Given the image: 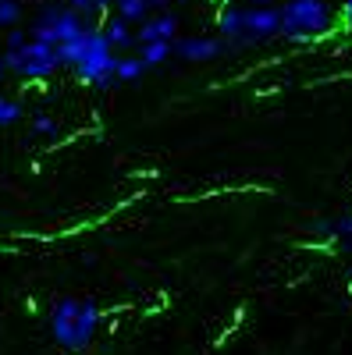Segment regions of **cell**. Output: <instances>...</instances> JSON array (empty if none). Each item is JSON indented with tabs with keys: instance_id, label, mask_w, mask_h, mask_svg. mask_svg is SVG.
I'll list each match as a JSON object with an SVG mask.
<instances>
[{
	"instance_id": "cell-23",
	"label": "cell",
	"mask_w": 352,
	"mask_h": 355,
	"mask_svg": "<svg viewBox=\"0 0 352 355\" xmlns=\"http://www.w3.org/2000/svg\"><path fill=\"white\" fill-rule=\"evenodd\" d=\"M174 4H192V0H174Z\"/></svg>"
},
{
	"instance_id": "cell-21",
	"label": "cell",
	"mask_w": 352,
	"mask_h": 355,
	"mask_svg": "<svg viewBox=\"0 0 352 355\" xmlns=\"http://www.w3.org/2000/svg\"><path fill=\"white\" fill-rule=\"evenodd\" d=\"M114 4H117V0H97V11L103 15V11H114Z\"/></svg>"
},
{
	"instance_id": "cell-19",
	"label": "cell",
	"mask_w": 352,
	"mask_h": 355,
	"mask_svg": "<svg viewBox=\"0 0 352 355\" xmlns=\"http://www.w3.org/2000/svg\"><path fill=\"white\" fill-rule=\"evenodd\" d=\"M146 4H150V15H153V11H167L174 0H146Z\"/></svg>"
},
{
	"instance_id": "cell-11",
	"label": "cell",
	"mask_w": 352,
	"mask_h": 355,
	"mask_svg": "<svg viewBox=\"0 0 352 355\" xmlns=\"http://www.w3.org/2000/svg\"><path fill=\"white\" fill-rule=\"evenodd\" d=\"M135 46H139L135 53H139V61L146 64V71H150V68H160V64H167L171 57H174V53H171V43H167V40H153V43H135Z\"/></svg>"
},
{
	"instance_id": "cell-20",
	"label": "cell",
	"mask_w": 352,
	"mask_h": 355,
	"mask_svg": "<svg viewBox=\"0 0 352 355\" xmlns=\"http://www.w3.org/2000/svg\"><path fill=\"white\" fill-rule=\"evenodd\" d=\"M342 21L352 28V0H342Z\"/></svg>"
},
{
	"instance_id": "cell-17",
	"label": "cell",
	"mask_w": 352,
	"mask_h": 355,
	"mask_svg": "<svg viewBox=\"0 0 352 355\" xmlns=\"http://www.w3.org/2000/svg\"><path fill=\"white\" fill-rule=\"evenodd\" d=\"M25 43H28V28L11 25V28H8V40H4V50H18V46H25Z\"/></svg>"
},
{
	"instance_id": "cell-6",
	"label": "cell",
	"mask_w": 352,
	"mask_h": 355,
	"mask_svg": "<svg viewBox=\"0 0 352 355\" xmlns=\"http://www.w3.org/2000/svg\"><path fill=\"white\" fill-rule=\"evenodd\" d=\"M239 4H242V0H239ZM271 40H281V8L278 4H242L235 50L260 46V43H271Z\"/></svg>"
},
{
	"instance_id": "cell-22",
	"label": "cell",
	"mask_w": 352,
	"mask_h": 355,
	"mask_svg": "<svg viewBox=\"0 0 352 355\" xmlns=\"http://www.w3.org/2000/svg\"><path fill=\"white\" fill-rule=\"evenodd\" d=\"M242 4H278V0H242Z\"/></svg>"
},
{
	"instance_id": "cell-3",
	"label": "cell",
	"mask_w": 352,
	"mask_h": 355,
	"mask_svg": "<svg viewBox=\"0 0 352 355\" xmlns=\"http://www.w3.org/2000/svg\"><path fill=\"white\" fill-rule=\"evenodd\" d=\"M281 40L285 43H313L335 28V4L331 0H281Z\"/></svg>"
},
{
	"instance_id": "cell-12",
	"label": "cell",
	"mask_w": 352,
	"mask_h": 355,
	"mask_svg": "<svg viewBox=\"0 0 352 355\" xmlns=\"http://www.w3.org/2000/svg\"><path fill=\"white\" fill-rule=\"evenodd\" d=\"M142 75H146V64L139 61V53H117V68H114L117 82H139Z\"/></svg>"
},
{
	"instance_id": "cell-2",
	"label": "cell",
	"mask_w": 352,
	"mask_h": 355,
	"mask_svg": "<svg viewBox=\"0 0 352 355\" xmlns=\"http://www.w3.org/2000/svg\"><path fill=\"white\" fill-rule=\"evenodd\" d=\"M100 331V306L90 299H57L50 306V334L65 352H85Z\"/></svg>"
},
{
	"instance_id": "cell-10",
	"label": "cell",
	"mask_w": 352,
	"mask_h": 355,
	"mask_svg": "<svg viewBox=\"0 0 352 355\" xmlns=\"http://www.w3.org/2000/svg\"><path fill=\"white\" fill-rule=\"evenodd\" d=\"M100 28H103V36H107V43H110L114 50H132V46H135V25H132L128 18H121L117 11H114Z\"/></svg>"
},
{
	"instance_id": "cell-16",
	"label": "cell",
	"mask_w": 352,
	"mask_h": 355,
	"mask_svg": "<svg viewBox=\"0 0 352 355\" xmlns=\"http://www.w3.org/2000/svg\"><path fill=\"white\" fill-rule=\"evenodd\" d=\"M22 0H0V28H11L22 21Z\"/></svg>"
},
{
	"instance_id": "cell-1",
	"label": "cell",
	"mask_w": 352,
	"mask_h": 355,
	"mask_svg": "<svg viewBox=\"0 0 352 355\" xmlns=\"http://www.w3.org/2000/svg\"><path fill=\"white\" fill-rule=\"evenodd\" d=\"M61 53V68H72L85 85H97V89H107L114 85V68H117V50L107 43L103 28L90 25L82 36H75L72 43L57 46Z\"/></svg>"
},
{
	"instance_id": "cell-7",
	"label": "cell",
	"mask_w": 352,
	"mask_h": 355,
	"mask_svg": "<svg viewBox=\"0 0 352 355\" xmlns=\"http://www.w3.org/2000/svg\"><path fill=\"white\" fill-rule=\"evenodd\" d=\"M171 53L178 57V61H189V64H210V61H217V57L231 53V43H224L221 36H203V33L174 36Z\"/></svg>"
},
{
	"instance_id": "cell-15",
	"label": "cell",
	"mask_w": 352,
	"mask_h": 355,
	"mask_svg": "<svg viewBox=\"0 0 352 355\" xmlns=\"http://www.w3.org/2000/svg\"><path fill=\"white\" fill-rule=\"evenodd\" d=\"M28 132H33V135H40V139H53L57 132H61V125H57L50 114H36L33 121H28Z\"/></svg>"
},
{
	"instance_id": "cell-5",
	"label": "cell",
	"mask_w": 352,
	"mask_h": 355,
	"mask_svg": "<svg viewBox=\"0 0 352 355\" xmlns=\"http://www.w3.org/2000/svg\"><path fill=\"white\" fill-rule=\"evenodd\" d=\"M4 64H8L11 75H18L25 82H47L57 68H61V53H57L53 43H43V40L28 36L25 46L4 50Z\"/></svg>"
},
{
	"instance_id": "cell-8",
	"label": "cell",
	"mask_w": 352,
	"mask_h": 355,
	"mask_svg": "<svg viewBox=\"0 0 352 355\" xmlns=\"http://www.w3.org/2000/svg\"><path fill=\"white\" fill-rule=\"evenodd\" d=\"M178 28H182V21H178V15H174L171 8H167V11H153L146 21L135 25V43H153V40H167V43H174Z\"/></svg>"
},
{
	"instance_id": "cell-14",
	"label": "cell",
	"mask_w": 352,
	"mask_h": 355,
	"mask_svg": "<svg viewBox=\"0 0 352 355\" xmlns=\"http://www.w3.org/2000/svg\"><path fill=\"white\" fill-rule=\"evenodd\" d=\"M22 117H25V110H22V103H18V100L0 96V128H11V125H18Z\"/></svg>"
},
{
	"instance_id": "cell-9",
	"label": "cell",
	"mask_w": 352,
	"mask_h": 355,
	"mask_svg": "<svg viewBox=\"0 0 352 355\" xmlns=\"http://www.w3.org/2000/svg\"><path fill=\"white\" fill-rule=\"evenodd\" d=\"M303 231L313 234V239H335L342 242L345 252H352V217H320V220H310Z\"/></svg>"
},
{
	"instance_id": "cell-4",
	"label": "cell",
	"mask_w": 352,
	"mask_h": 355,
	"mask_svg": "<svg viewBox=\"0 0 352 355\" xmlns=\"http://www.w3.org/2000/svg\"><path fill=\"white\" fill-rule=\"evenodd\" d=\"M85 28H90V18H82L75 8H68V4H47V8L36 11L33 25H28V36L43 40V43H53V46H65L75 36H82Z\"/></svg>"
},
{
	"instance_id": "cell-13",
	"label": "cell",
	"mask_w": 352,
	"mask_h": 355,
	"mask_svg": "<svg viewBox=\"0 0 352 355\" xmlns=\"http://www.w3.org/2000/svg\"><path fill=\"white\" fill-rule=\"evenodd\" d=\"M114 11L121 15V18H128L132 25H139V21L150 18V4H146V0H117Z\"/></svg>"
},
{
	"instance_id": "cell-18",
	"label": "cell",
	"mask_w": 352,
	"mask_h": 355,
	"mask_svg": "<svg viewBox=\"0 0 352 355\" xmlns=\"http://www.w3.org/2000/svg\"><path fill=\"white\" fill-rule=\"evenodd\" d=\"M65 4L75 8L82 18H97V15H100V11H97V0H65Z\"/></svg>"
}]
</instances>
